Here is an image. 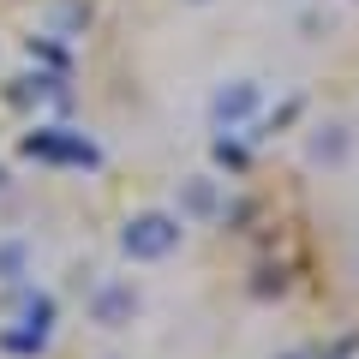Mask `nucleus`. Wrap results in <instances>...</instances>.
I'll return each mask as SVG.
<instances>
[{
  "mask_svg": "<svg viewBox=\"0 0 359 359\" xmlns=\"http://www.w3.org/2000/svg\"><path fill=\"white\" fill-rule=\"evenodd\" d=\"M180 245V222L162 216V210H144V216H132L126 228H120V252L138 257V264H150V257H168Z\"/></svg>",
  "mask_w": 359,
  "mask_h": 359,
  "instance_id": "f257e3e1",
  "label": "nucleus"
},
{
  "mask_svg": "<svg viewBox=\"0 0 359 359\" xmlns=\"http://www.w3.org/2000/svg\"><path fill=\"white\" fill-rule=\"evenodd\" d=\"M25 156L30 162H72V168H96L102 150L84 138V132H60V126H36L25 138Z\"/></svg>",
  "mask_w": 359,
  "mask_h": 359,
  "instance_id": "f03ea898",
  "label": "nucleus"
},
{
  "mask_svg": "<svg viewBox=\"0 0 359 359\" xmlns=\"http://www.w3.org/2000/svg\"><path fill=\"white\" fill-rule=\"evenodd\" d=\"M132 311H138V294H132L126 282L96 287V299H90V318L102 323V330H120V323H132Z\"/></svg>",
  "mask_w": 359,
  "mask_h": 359,
  "instance_id": "7ed1b4c3",
  "label": "nucleus"
},
{
  "mask_svg": "<svg viewBox=\"0 0 359 359\" xmlns=\"http://www.w3.org/2000/svg\"><path fill=\"white\" fill-rule=\"evenodd\" d=\"M210 108H216V120H228V126H233V120H245L257 108V84H245V78H240V84L216 90V102H210Z\"/></svg>",
  "mask_w": 359,
  "mask_h": 359,
  "instance_id": "20e7f679",
  "label": "nucleus"
},
{
  "mask_svg": "<svg viewBox=\"0 0 359 359\" xmlns=\"http://www.w3.org/2000/svg\"><path fill=\"white\" fill-rule=\"evenodd\" d=\"M18 318H25V330H42V335H48L54 299H48V294H25V299H18Z\"/></svg>",
  "mask_w": 359,
  "mask_h": 359,
  "instance_id": "39448f33",
  "label": "nucleus"
},
{
  "mask_svg": "<svg viewBox=\"0 0 359 359\" xmlns=\"http://www.w3.org/2000/svg\"><path fill=\"white\" fill-rule=\"evenodd\" d=\"M186 210H192V216H216L222 210L216 186H210V180H186Z\"/></svg>",
  "mask_w": 359,
  "mask_h": 359,
  "instance_id": "423d86ee",
  "label": "nucleus"
},
{
  "mask_svg": "<svg viewBox=\"0 0 359 359\" xmlns=\"http://www.w3.org/2000/svg\"><path fill=\"white\" fill-rule=\"evenodd\" d=\"M0 347H6V353H42L48 335H42V330H6V335H0Z\"/></svg>",
  "mask_w": 359,
  "mask_h": 359,
  "instance_id": "0eeeda50",
  "label": "nucleus"
},
{
  "mask_svg": "<svg viewBox=\"0 0 359 359\" xmlns=\"http://www.w3.org/2000/svg\"><path fill=\"white\" fill-rule=\"evenodd\" d=\"M25 264H30V252H25L18 240L0 245V282H18V276H25Z\"/></svg>",
  "mask_w": 359,
  "mask_h": 359,
  "instance_id": "6e6552de",
  "label": "nucleus"
},
{
  "mask_svg": "<svg viewBox=\"0 0 359 359\" xmlns=\"http://www.w3.org/2000/svg\"><path fill=\"white\" fill-rule=\"evenodd\" d=\"M341 150H347L341 126H330V138H311V162H341Z\"/></svg>",
  "mask_w": 359,
  "mask_h": 359,
  "instance_id": "1a4fd4ad",
  "label": "nucleus"
},
{
  "mask_svg": "<svg viewBox=\"0 0 359 359\" xmlns=\"http://www.w3.org/2000/svg\"><path fill=\"white\" fill-rule=\"evenodd\" d=\"M216 162H228V168H240V162H245V156H240V150H233V144H228V138H222V144H216Z\"/></svg>",
  "mask_w": 359,
  "mask_h": 359,
  "instance_id": "9d476101",
  "label": "nucleus"
},
{
  "mask_svg": "<svg viewBox=\"0 0 359 359\" xmlns=\"http://www.w3.org/2000/svg\"><path fill=\"white\" fill-rule=\"evenodd\" d=\"M0 186H6V174H0Z\"/></svg>",
  "mask_w": 359,
  "mask_h": 359,
  "instance_id": "9b49d317",
  "label": "nucleus"
}]
</instances>
